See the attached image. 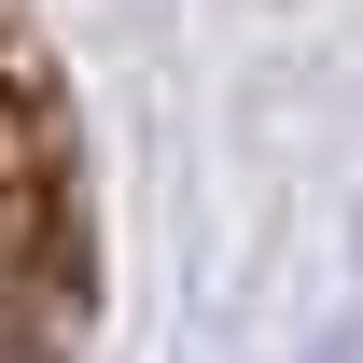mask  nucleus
<instances>
[{
  "label": "nucleus",
  "instance_id": "nucleus-1",
  "mask_svg": "<svg viewBox=\"0 0 363 363\" xmlns=\"http://www.w3.org/2000/svg\"><path fill=\"white\" fill-rule=\"evenodd\" d=\"M56 182H70L56 98H43V70H28V43H14V14H0V210H28V196H56Z\"/></svg>",
  "mask_w": 363,
  "mask_h": 363
}]
</instances>
